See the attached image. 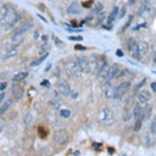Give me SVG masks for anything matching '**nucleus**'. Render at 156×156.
<instances>
[{"mask_svg":"<svg viewBox=\"0 0 156 156\" xmlns=\"http://www.w3.org/2000/svg\"><path fill=\"white\" fill-rule=\"evenodd\" d=\"M116 55L118 56H123V51H121V50H116Z\"/></svg>","mask_w":156,"mask_h":156,"instance_id":"nucleus-35","label":"nucleus"},{"mask_svg":"<svg viewBox=\"0 0 156 156\" xmlns=\"http://www.w3.org/2000/svg\"><path fill=\"white\" fill-rule=\"evenodd\" d=\"M151 131L152 133H155L156 132V120H153L151 123Z\"/></svg>","mask_w":156,"mask_h":156,"instance_id":"nucleus-28","label":"nucleus"},{"mask_svg":"<svg viewBox=\"0 0 156 156\" xmlns=\"http://www.w3.org/2000/svg\"><path fill=\"white\" fill-rule=\"evenodd\" d=\"M76 62H78V64H79L81 72L87 73L91 71V64H89V60H87V57H84V56L77 57Z\"/></svg>","mask_w":156,"mask_h":156,"instance_id":"nucleus-8","label":"nucleus"},{"mask_svg":"<svg viewBox=\"0 0 156 156\" xmlns=\"http://www.w3.org/2000/svg\"><path fill=\"white\" fill-rule=\"evenodd\" d=\"M12 99H6L4 102H2V103H1V106H0V112H1V114H4V112H6L10 106H12Z\"/></svg>","mask_w":156,"mask_h":156,"instance_id":"nucleus-14","label":"nucleus"},{"mask_svg":"<svg viewBox=\"0 0 156 156\" xmlns=\"http://www.w3.org/2000/svg\"><path fill=\"white\" fill-rule=\"evenodd\" d=\"M152 112H153V107H152V105L151 104H149V103H146L145 107L143 108V114H141L143 120H149L150 119L151 116H152Z\"/></svg>","mask_w":156,"mask_h":156,"instance_id":"nucleus-13","label":"nucleus"},{"mask_svg":"<svg viewBox=\"0 0 156 156\" xmlns=\"http://www.w3.org/2000/svg\"><path fill=\"white\" fill-rule=\"evenodd\" d=\"M149 43L146 42V41H141L137 44V49H139V57H143L147 54L149 52Z\"/></svg>","mask_w":156,"mask_h":156,"instance_id":"nucleus-11","label":"nucleus"},{"mask_svg":"<svg viewBox=\"0 0 156 156\" xmlns=\"http://www.w3.org/2000/svg\"><path fill=\"white\" fill-rule=\"evenodd\" d=\"M17 53H18V50L16 49H14V50H10L8 52H6L5 54H3L2 56H1V60H8V58H10V57H14V56H16L17 55Z\"/></svg>","mask_w":156,"mask_h":156,"instance_id":"nucleus-17","label":"nucleus"},{"mask_svg":"<svg viewBox=\"0 0 156 156\" xmlns=\"http://www.w3.org/2000/svg\"><path fill=\"white\" fill-rule=\"evenodd\" d=\"M151 89L154 93H156V82H152L151 83Z\"/></svg>","mask_w":156,"mask_h":156,"instance_id":"nucleus-32","label":"nucleus"},{"mask_svg":"<svg viewBox=\"0 0 156 156\" xmlns=\"http://www.w3.org/2000/svg\"><path fill=\"white\" fill-rule=\"evenodd\" d=\"M57 91H58V93H60L62 96H69L70 93H71V87H70L69 82L67 81V80H60L58 81V83H57Z\"/></svg>","mask_w":156,"mask_h":156,"instance_id":"nucleus-7","label":"nucleus"},{"mask_svg":"<svg viewBox=\"0 0 156 156\" xmlns=\"http://www.w3.org/2000/svg\"><path fill=\"white\" fill-rule=\"evenodd\" d=\"M37 37H39V32H35V37L37 39Z\"/></svg>","mask_w":156,"mask_h":156,"instance_id":"nucleus-40","label":"nucleus"},{"mask_svg":"<svg viewBox=\"0 0 156 156\" xmlns=\"http://www.w3.org/2000/svg\"><path fill=\"white\" fill-rule=\"evenodd\" d=\"M102 8H103V6H102L101 3H97L96 6L92 10V12H91V14H93V15H97V14H98Z\"/></svg>","mask_w":156,"mask_h":156,"instance_id":"nucleus-22","label":"nucleus"},{"mask_svg":"<svg viewBox=\"0 0 156 156\" xmlns=\"http://www.w3.org/2000/svg\"><path fill=\"white\" fill-rule=\"evenodd\" d=\"M12 96L14 97L15 100H20L23 98V95H24V89L21 85L19 84H14L12 87Z\"/></svg>","mask_w":156,"mask_h":156,"instance_id":"nucleus-9","label":"nucleus"},{"mask_svg":"<svg viewBox=\"0 0 156 156\" xmlns=\"http://www.w3.org/2000/svg\"><path fill=\"white\" fill-rule=\"evenodd\" d=\"M134 3V0H129V4H133Z\"/></svg>","mask_w":156,"mask_h":156,"instance_id":"nucleus-39","label":"nucleus"},{"mask_svg":"<svg viewBox=\"0 0 156 156\" xmlns=\"http://www.w3.org/2000/svg\"><path fill=\"white\" fill-rule=\"evenodd\" d=\"M131 116H132V114L129 112L128 109H126V110H125V112H124V116H123V119H124V121L125 122L129 121V120L131 119Z\"/></svg>","mask_w":156,"mask_h":156,"instance_id":"nucleus-23","label":"nucleus"},{"mask_svg":"<svg viewBox=\"0 0 156 156\" xmlns=\"http://www.w3.org/2000/svg\"><path fill=\"white\" fill-rule=\"evenodd\" d=\"M4 97H5V94L3 93V91H1V95H0V100H1V101H3Z\"/></svg>","mask_w":156,"mask_h":156,"instance_id":"nucleus-36","label":"nucleus"},{"mask_svg":"<svg viewBox=\"0 0 156 156\" xmlns=\"http://www.w3.org/2000/svg\"><path fill=\"white\" fill-rule=\"evenodd\" d=\"M133 114H134V116H135V120L143 119V116H141V114H143V108H141V106L139 104H136L135 106H134Z\"/></svg>","mask_w":156,"mask_h":156,"instance_id":"nucleus-15","label":"nucleus"},{"mask_svg":"<svg viewBox=\"0 0 156 156\" xmlns=\"http://www.w3.org/2000/svg\"><path fill=\"white\" fill-rule=\"evenodd\" d=\"M6 87H8V82H1V85H0V89L1 91H4L5 89H6Z\"/></svg>","mask_w":156,"mask_h":156,"instance_id":"nucleus-30","label":"nucleus"},{"mask_svg":"<svg viewBox=\"0 0 156 156\" xmlns=\"http://www.w3.org/2000/svg\"><path fill=\"white\" fill-rule=\"evenodd\" d=\"M151 97L152 96H151V94H150V92L146 89H141V92L137 94V99H139V103H141V104L148 103V102L151 100Z\"/></svg>","mask_w":156,"mask_h":156,"instance_id":"nucleus-10","label":"nucleus"},{"mask_svg":"<svg viewBox=\"0 0 156 156\" xmlns=\"http://www.w3.org/2000/svg\"><path fill=\"white\" fill-rule=\"evenodd\" d=\"M37 135L40 136V139H46V136H47V129L43 128V127H40V128L37 129Z\"/></svg>","mask_w":156,"mask_h":156,"instance_id":"nucleus-19","label":"nucleus"},{"mask_svg":"<svg viewBox=\"0 0 156 156\" xmlns=\"http://www.w3.org/2000/svg\"><path fill=\"white\" fill-rule=\"evenodd\" d=\"M120 71H121V69H120L119 64H114L112 66H110V67L108 68L106 75H105L103 80L104 81H110V80H112L114 78H116V76L119 75Z\"/></svg>","mask_w":156,"mask_h":156,"instance_id":"nucleus-6","label":"nucleus"},{"mask_svg":"<svg viewBox=\"0 0 156 156\" xmlns=\"http://www.w3.org/2000/svg\"><path fill=\"white\" fill-rule=\"evenodd\" d=\"M118 12H119V8H114V12L110 14V16H109L108 19H107V23H108V24H112V23L114 22V19H116V15H118Z\"/></svg>","mask_w":156,"mask_h":156,"instance_id":"nucleus-18","label":"nucleus"},{"mask_svg":"<svg viewBox=\"0 0 156 156\" xmlns=\"http://www.w3.org/2000/svg\"><path fill=\"white\" fill-rule=\"evenodd\" d=\"M125 12H126V8H123V10H122V12H121V14H120V15H119V17L120 18H123V17H124V15H125Z\"/></svg>","mask_w":156,"mask_h":156,"instance_id":"nucleus-33","label":"nucleus"},{"mask_svg":"<svg viewBox=\"0 0 156 156\" xmlns=\"http://www.w3.org/2000/svg\"><path fill=\"white\" fill-rule=\"evenodd\" d=\"M27 75H28L27 72H18L15 76L12 77V81L18 82V81H21V80H24L27 77Z\"/></svg>","mask_w":156,"mask_h":156,"instance_id":"nucleus-16","label":"nucleus"},{"mask_svg":"<svg viewBox=\"0 0 156 156\" xmlns=\"http://www.w3.org/2000/svg\"><path fill=\"white\" fill-rule=\"evenodd\" d=\"M70 95H71V97H72L73 99H76L77 97H78V95H79V93H78V91H77L76 89H72Z\"/></svg>","mask_w":156,"mask_h":156,"instance_id":"nucleus-27","label":"nucleus"},{"mask_svg":"<svg viewBox=\"0 0 156 156\" xmlns=\"http://www.w3.org/2000/svg\"><path fill=\"white\" fill-rule=\"evenodd\" d=\"M69 39L70 40H72V41H81L82 40L81 37H70Z\"/></svg>","mask_w":156,"mask_h":156,"instance_id":"nucleus-31","label":"nucleus"},{"mask_svg":"<svg viewBox=\"0 0 156 156\" xmlns=\"http://www.w3.org/2000/svg\"><path fill=\"white\" fill-rule=\"evenodd\" d=\"M30 123H31V114H26V116H25V118H24V124L26 125V126H28Z\"/></svg>","mask_w":156,"mask_h":156,"instance_id":"nucleus-24","label":"nucleus"},{"mask_svg":"<svg viewBox=\"0 0 156 156\" xmlns=\"http://www.w3.org/2000/svg\"><path fill=\"white\" fill-rule=\"evenodd\" d=\"M144 120L143 119H136L135 120V124H134V131H139L141 130V123H143Z\"/></svg>","mask_w":156,"mask_h":156,"instance_id":"nucleus-20","label":"nucleus"},{"mask_svg":"<svg viewBox=\"0 0 156 156\" xmlns=\"http://www.w3.org/2000/svg\"><path fill=\"white\" fill-rule=\"evenodd\" d=\"M60 114H62V116H64V118H69V116H71V112L68 110V109H62V112H60Z\"/></svg>","mask_w":156,"mask_h":156,"instance_id":"nucleus-26","label":"nucleus"},{"mask_svg":"<svg viewBox=\"0 0 156 156\" xmlns=\"http://www.w3.org/2000/svg\"><path fill=\"white\" fill-rule=\"evenodd\" d=\"M47 57H48V52H47V53H44V54H43L42 56H41L40 58H39V60H35V62H32V64H33V66H35V64H40L41 62H44V60H46Z\"/></svg>","mask_w":156,"mask_h":156,"instance_id":"nucleus-21","label":"nucleus"},{"mask_svg":"<svg viewBox=\"0 0 156 156\" xmlns=\"http://www.w3.org/2000/svg\"><path fill=\"white\" fill-rule=\"evenodd\" d=\"M18 17V12L15 8L10 6V5H2L1 6V15H0V19L2 24H10V26L12 23L15 22L16 19Z\"/></svg>","mask_w":156,"mask_h":156,"instance_id":"nucleus-1","label":"nucleus"},{"mask_svg":"<svg viewBox=\"0 0 156 156\" xmlns=\"http://www.w3.org/2000/svg\"><path fill=\"white\" fill-rule=\"evenodd\" d=\"M48 49H49V46H48L47 44H44L42 46V48H41L40 52H41V53H47V52H46V50H48Z\"/></svg>","mask_w":156,"mask_h":156,"instance_id":"nucleus-29","label":"nucleus"},{"mask_svg":"<svg viewBox=\"0 0 156 156\" xmlns=\"http://www.w3.org/2000/svg\"><path fill=\"white\" fill-rule=\"evenodd\" d=\"M67 12L70 14V15H78L80 12V8H79V3L74 1L71 4L68 6L67 8Z\"/></svg>","mask_w":156,"mask_h":156,"instance_id":"nucleus-12","label":"nucleus"},{"mask_svg":"<svg viewBox=\"0 0 156 156\" xmlns=\"http://www.w3.org/2000/svg\"><path fill=\"white\" fill-rule=\"evenodd\" d=\"M114 112L108 107H102L98 114V121L103 125H112L114 123Z\"/></svg>","mask_w":156,"mask_h":156,"instance_id":"nucleus-2","label":"nucleus"},{"mask_svg":"<svg viewBox=\"0 0 156 156\" xmlns=\"http://www.w3.org/2000/svg\"><path fill=\"white\" fill-rule=\"evenodd\" d=\"M130 87H131V83H130V81L121 82V83H120L119 85L114 89V92H116V98H121V97L125 96V95L129 92Z\"/></svg>","mask_w":156,"mask_h":156,"instance_id":"nucleus-5","label":"nucleus"},{"mask_svg":"<svg viewBox=\"0 0 156 156\" xmlns=\"http://www.w3.org/2000/svg\"><path fill=\"white\" fill-rule=\"evenodd\" d=\"M52 39H53V41H54L55 45H56V46H58V47H60V46H62V45H64L62 41H60V39L56 37V35H52Z\"/></svg>","mask_w":156,"mask_h":156,"instance_id":"nucleus-25","label":"nucleus"},{"mask_svg":"<svg viewBox=\"0 0 156 156\" xmlns=\"http://www.w3.org/2000/svg\"><path fill=\"white\" fill-rule=\"evenodd\" d=\"M75 49L76 50H85V48H84L83 46H79V45H77V46H75Z\"/></svg>","mask_w":156,"mask_h":156,"instance_id":"nucleus-34","label":"nucleus"},{"mask_svg":"<svg viewBox=\"0 0 156 156\" xmlns=\"http://www.w3.org/2000/svg\"><path fill=\"white\" fill-rule=\"evenodd\" d=\"M64 72L68 76H78L79 73L81 72V70H80V67L78 62L76 60H69L64 64Z\"/></svg>","mask_w":156,"mask_h":156,"instance_id":"nucleus-4","label":"nucleus"},{"mask_svg":"<svg viewBox=\"0 0 156 156\" xmlns=\"http://www.w3.org/2000/svg\"><path fill=\"white\" fill-rule=\"evenodd\" d=\"M42 39H43V41H47L48 37H47V35H43V37H42Z\"/></svg>","mask_w":156,"mask_h":156,"instance_id":"nucleus-37","label":"nucleus"},{"mask_svg":"<svg viewBox=\"0 0 156 156\" xmlns=\"http://www.w3.org/2000/svg\"><path fill=\"white\" fill-rule=\"evenodd\" d=\"M74 155H80V152H79V151H76V152H74Z\"/></svg>","mask_w":156,"mask_h":156,"instance_id":"nucleus-38","label":"nucleus"},{"mask_svg":"<svg viewBox=\"0 0 156 156\" xmlns=\"http://www.w3.org/2000/svg\"><path fill=\"white\" fill-rule=\"evenodd\" d=\"M70 135L64 129H58L54 132L53 141L57 147H64L69 141Z\"/></svg>","mask_w":156,"mask_h":156,"instance_id":"nucleus-3","label":"nucleus"}]
</instances>
